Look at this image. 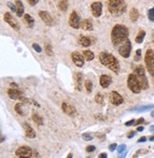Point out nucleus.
I'll return each instance as SVG.
<instances>
[{
  "mask_svg": "<svg viewBox=\"0 0 154 158\" xmlns=\"http://www.w3.org/2000/svg\"><path fill=\"white\" fill-rule=\"evenodd\" d=\"M110 39L114 47H119L123 42L128 39V30L126 26L117 24L115 25L110 33Z\"/></svg>",
  "mask_w": 154,
  "mask_h": 158,
  "instance_id": "obj_1",
  "label": "nucleus"
},
{
  "mask_svg": "<svg viewBox=\"0 0 154 158\" xmlns=\"http://www.w3.org/2000/svg\"><path fill=\"white\" fill-rule=\"evenodd\" d=\"M99 60L103 65L106 66L108 69H109L110 71H112L116 73H119L120 65H119L118 60L116 59V57L114 55L108 54V52L102 51L99 55Z\"/></svg>",
  "mask_w": 154,
  "mask_h": 158,
  "instance_id": "obj_2",
  "label": "nucleus"
},
{
  "mask_svg": "<svg viewBox=\"0 0 154 158\" xmlns=\"http://www.w3.org/2000/svg\"><path fill=\"white\" fill-rule=\"evenodd\" d=\"M108 12L114 16H121L127 11V4L124 0H108Z\"/></svg>",
  "mask_w": 154,
  "mask_h": 158,
  "instance_id": "obj_3",
  "label": "nucleus"
},
{
  "mask_svg": "<svg viewBox=\"0 0 154 158\" xmlns=\"http://www.w3.org/2000/svg\"><path fill=\"white\" fill-rule=\"evenodd\" d=\"M134 74L136 75L137 79L141 85L142 90H147L148 88V81L147 79V76H145V72L143 66H138L134 71Z\"/></svg>",
  "mask_w": 154,
  "mask_h": 158,
  "instance_id": "obj_4",
  "label": "nucleus"
},
{
  "mask_svg": "<svg viewBox=\"0 0 154 158\" xmlns=\"http://www.w3.org/2000/svg\"><path fill=\"white\" fill-rule=\"evenodd\" d=\"M145 63L149 74L154 76V52L151 49H148L147 52H145Z\"/></svg>",
  "mask_w": 154,
  "mask_h": 158,
  "instance_id": "obj_5",
  "label": "nucleus"
},
{
  "mask_svg": "<svg viewBox=\"0 0 154 158\" xmlns=\"http://www.w3.org/2000/svg\"><path fill=\"white\" fill-rule=\"evenodd\" d=\"M127 86L133 93H139L142 91L141 85L134 73H130L127 78Z\"/></svg>",
  "mask_w": 154,
  "mask_h": 158,
  "instance_id": "obj_6",
  "label": "nucleus"
},
{
  "mask_svg": "<svg viewBox=\"0 0 154 158\" xmlns=\"http://www.w3.org/2000/svg\"><path fill=\"white\" fill-rule=\"evenodd\" d=\"M131 42L130 39H127L125 42H123L121 45L118 47V52L119 55L123 56L124 58H128L131 52Z\"/></svg>",
  "mask_w": 154,
  "mask_h": 158,
  "instance_id": "obj_7",
  "label": "nucleus"
},
{
  "mask_svg": "<svg viewBox=\"0 0 154 158\" xmlns=\"http://www.w3.org/2000/svg\"><path fill=\"white\" fill-rule=\"evenodd\" d=\"M15 154L18 158H31L32 156V151L31 149L28 146L20 147L16 150Z\"/></svg>",
  "mask_w": 154,
  "mask_h": 158,
  "instance_id": "obj_8",
  "label": "nucleus"
},
{
  "mask_svg": "<svg viewBox=\"0 0 154 158\" xmlns=\"http://www.w3.org/2000/svg\"><path fill=\"white\" fill-rule=\"evenodd\" d=\"M68 24L73 29H79L80 28V24H81V17L79 14L77 13L76 11H73L71 15H70V19H68Z\"/></svg>",
  "mask_w": 154,
  "mask_h": 158,
  "instance_id": "obj_9",
  "label": "nucleus"
},
{
  "mask_svg": "<svg viewBox=\"0 0 154 158\" xmlns=\"http://www.w3.org/2000/svg\"><path fill=\"white\" fill-rule=\"evenodd\" d=\"M108 100L114 106H119V105H121L124 102L122 95L119 94L117 92H110L108 94Z\"/></svg>",
  "mask_w": 154,
  "mask_h": 158,
  "instance_id": "obj_10",
  "label": "nucleus"
},
{
  "mask_svg": "<svg viewBox=\"0 0 154 158\" xmlns=\"http://www.w3.org/2000/svg\"><path fill=\"white\" fill-rule=\"evenodd\" d=\"M4 21L7 22L9 25H10L13 30H15V31H19L20 28H19L18 23H17V21L13 18V17L12 16V14H11L10 13H6L4 14Z\"/></svg>",
  "mask_w": 154,
  "mask_h": 158,
  "instance_id": "obj_11",
  "label": "nucleus"
},
{
  "mask_svg": "<svg viewBox=\"0 0 154 158\" xmlns=\"http://www.w3.org/2000/svg\"><path fill=\"white\" fill-rule=\"evenodd\" d=\"M102 8H103V4L101 2H93L90 6V10H91V13L94 17H100L102 14Z\"/></svg>",
  "mask_w": 154,
  "mask_h": 158,
  "instance_id": "obj_12",
  "label": "nucleus"
},
{
  "mask_svg": "<svg viewBox=\"0 0 154 158\" xmlns=\"http://www.w3.org/2000/svg\"><path fill=\"white\" fill-rule=\"evenodd\" d=\"M72 59L73 61V63L77 66V67H82L84 65V61L85 58L83 56V55H81L78 51H73L72 54Z\"/></svg>",
  "mask_w": 154,
  "mask_h": 158,
  "instance_id": "obj_13",
  "label": "nucleus"
},
{
  "mask_svg": "<svg viewBox=\"0 0 154 158\" xmlns=\"http://www.w3.org/2000/svg\"><path fill=\"white\" fill-rule=\"evenodd\" d=\"M39 16L40 18L42 19V21L44 22L45 24H47L48 26H51L53 24V17L50 16V14L46 12V11H40L39 12Z\"/></svg>",
  "mask_w": 154,
  "mask_h": 158,
  "instance_id": "obj_14",
  "label": "nucleus"
},
{
  "mask_svg": "<svg viewBox=\"0 0 154 158\" xmlns=\"http://www.w3.org/2000/svg\"><path fill=\"white\" fill-rule=\"evenodd\" d=\"M23 128L25 130L26 136L29 138H35V136H36L35 130L31 127V125H29L28 123H23Z\"/></svg>",
  "mask_w": 154,
  "mask_h": 158,
  "instance_id": "obj_15",
  "label": "nucleus"
},
{
  "mask_svg": "<svg viewBox=\"0 0 154 158\" xmlns=\"http://www.w3.org/2000/svg\"><path fill=\"white\" fill-rule=\"evenodd\" d=\"M74 82L77 91L82 90V82H83V74L81 73H76L74 74Z\"/></svg>",
  "mask_w": 154,
  "mask_h": 158,
  "instance_id": "obj_16",
  "label": "nucleus"
},
{
  "mask_svg": "<svg viewBox=\"0 0 154 158\" xmlns=\"http://www.w3.org/2000/svg\"><path fill=\"white\" fill-rule=\"evenodd\" d=\"M80 28L84 31H92L93 30V25L90 19H84L81 21Z\"/></svg>",
  "mask_w": 154,
  "mask_h": 158,
  "instance_id": "obj_17",
  "label": "nucleus"
},
{
  "mask_svg": "<svg viewBox=\"0 0 154 158\" xmlns=\"http://www.w3.org/2000/svg\"><path fill=\"white\" fill-rule=\"evenodd\" d=\"M111 84V78L107 75V74H103L100 77V85L103 88H108Z\"/></svg>",
  "mask_w": 154,
  "mask_h": 158,
  "instance_id": "obj_18",
  "label": "nucleus"
},
{
  "mask_svg": "<svg viewBox=\"0 0 154 158\" xmlns=\"http://www.w3.org/2000/svg\"><path fill=\"white\" fill-rule=\"evenodd\" d=\"M62 110L65 113H67V115H73L75 113V109L66 102H64L62 104Z\"/></svg>",
  "mask_w": 154,
  "mask_h": 158,
  "instance_id": "obj_19",
  "label": "nucleus"
},
{
  "mask_svg": "<svg viewBox=\"0 0 154 158\" xmlns=\"http://www.w3.org/2000/svg\"><path fill=\"white\" fill-rule=\"evenodd\" d=\"M139 16H140L139 12L136 8H132L130 11V18L131 22H136L137 20H138Z\"/></svg>",
  "mask_w": 154,
  "mask_h": 158,
  "instance_id": "obj_20",
  "label": "nucleus"
},
{
  "mask_svg": "<svg viewBox=\"0 0 154 158\" xmlns=\"http://www.w3.org/2000/svg\"><path fill=\"white\" fill-rule=\"evenodd\" d=\"M15 5H16V8H17V12H16V15L18 17H21L24 13V5L23 3L20 1V0H16L15 1Z\"/></svg>",
  "mask_w": 154,
  "mask_h": 158,
  "instance_id": "obj_21",
  "label": "nucleus"
},
{
  "mask_svg": "<svg viewBox=\"0 0 154 158\" xmlns=\"http://www.w3.org/2000/svg\"><path fill=\"white\" fill-rule=\"evenodd\" d=\"M24 21L25 23L27 24L29 26V28H33V26H34V18L29 13H26L24 15Z\"/></svg>",
  "mask_w": 154,
  "mask_h": 158,
  "instance_id": "obj_22",
  "label": "nucleus"
},
{
  "mask_svg": "<svg viewBox=\"0 0 154 158\" xmlns=\"http://www.w3.org/2000/svg\"><path fill=\"white\" fill-rule=\"evenodd\" d=\"M31 118L33 120L34 123H36V124L38 126H42L43 124H44V120H43V117H41L38 113L36 112H33L32 115H31Z\"/></svg>",
  "mask_w": 154,
  "mask_h": 158,
  "instance_id": "obj_23",
  "label": "nucleus"
},
{
  "mask_svg": "<svg viewBox=\"0 0 154 158\" xmlns=\"http://www.w3.org/2000/svg\"><path fill=\"white\" fill-rule=\"evenodd\" d=\"M79 43L83 47H90L91 45V41L90 37L87 36H80L79 38Z\"/></svg>",
  "mask_w": 154,
  "mask_h": 158,
  "instance_id": "obj_24",
  "label": "nucleus"
},
{
  "mask_svg": "<svg viewBox=\"0 0 154 158\" xmlns=\"http://www.w3.org/2000/svg\"><path fill=\"white\" fill-rule=\"evenodd\" d=\"M83 56H84L85 60H87V61H91L94 59V54L91 51H84Z\"/></svg>",
  "mask_w": 154,
  "mask_h": 158,
  "instance_id": "obj_25",
  "label": "nucleus"
},
{
  "mask_svg": "<svg viewBox=\"0 0 154 158\" xmlns=\"http://www.w3.org/2000/svg\"><path fill=\"white\" fill-rule=\"evenodd\" d=\"M145 36V32L144 30H140L138 34H137V36L135 38V41L136 43H138V44H141L143 41H144V38Z\"/></svg>",
  "mask_w": 154,
  "mask_h": 158,
  "instance_id": "obj_26",
  "label": "nucleus"
},
{
  "mask_svg": "<svg viewBox=\"0 0 154 158\" xmlns=\"http://www.w3.org/2000/svg\"><path fill=\"white\" fill-rule=\"evenodd\" d=\"M68 0H61V1L58 3V8L62 12H66L68 10Z\"/></svg>",
  "mask_w": 154,
  "mask_h": 158,
  "instance_id": "obj_27",
  "label": "nucleus"
},
{
  "mask_svg": "<svg viewBox=\"0 0 154 158\" xmlns=\"http://www.w3.org/2000/svg\"><path fill=\"white\" fill-rule=\"evenodd\" d=\"M14 110L15 111L18 113V115L24 116L25 115V112H24V110H23V104L22 103H17L14 107Z\"/></svg>",
  "mask_w": 154,
  "mask_h": 158,
  "instance_id": "obj_28",
  "label": "nucleus"
},
{
  "mask_svg": "<svg viewBox=\"0 0 154 158\" xmlns=\"http://www.w3.org/2000/svg\"><path fill=\"white\" fill-rule=\"evenodd\" d=\"M45 52L49 55V56H53V48L50 45V44H45Z\"/></svg>",
  "mask_w": 154,
  "mask_h": 158,
  "instance_id": "obj_29",
  "label": "nucleus"
},
{
  "mask_svg": "<svg viewBox=\"0 0 154 158\" xmlns=\"http://www.w3.org/2000/svg\"><path fill=\"white\" fill-rule=\"evenodd\" d=\"M85 87H86V90H87L88 92L90 93L92 92V87H93V85H92V82L90 80H87V81L85 82Z\"/></svg>",
  "mask_w": 154,
  "mask_h": 158,
  "instance_id": "obj_30",
  "label": "nucleus"
},
{
  "mask_svg": "<svg viewBox=\"0 0 154 158\" xmlns=\"http://www.w3.org/2000/svg\"><path fill=\"white\" fill-rule=\"evenodd\" d=\"M95 101H96V103H98L100 105L104 104V96H103L101 93H97L95 95Z\"/></svg>",
  "mask_w": 154,
  "mask_h": 158,
  "instance_id": "obj_31",
  "label": "nucleus"
},
{
  "mask_svg": "<svg viewBox=\"0 0 154 158\" xmlns=\"http://www.w3.org/2000/svg\"><path fill=\"white\" fill-rule=\"evenodd\" d=\"M82 138H83V140H85V141H91L93 139V136L89 133H85L82 134Z\"/></svg>",
  "mask_w": 154,
  "mask_h": 158,
  "instance_id": "obj_32",
  "label": "nucleus"
},
{
  "mask_svg": "<svg viewBox=\"0 0 154 158\" xmlns=\"http://www.w3.org/2000/svg\"><path fill=\"white\" fill-rule=\"evenodd\" d=\"M148 17L150 21L154 22V8H151L148 11Z\"/></svg>",
  "mask_w": 154,
  "mask_h": 158,
  "instance_id": "obj_33",
  "label": "nucleus"
},
{
  "mask_svg": "<svg viewBox=\"0 0 154 158\" xmlns=\"http://www.w3.org/2000/svg\"><path fill=\"white\" fill-rule=\"evenodd\" d=\"M141 56H142V51H141V49H138V50L136 51L135 57H134V61H136V62H138V61H140Z\"/></svg>",
  "mask_w": 154,
  "mask_h": 158,
  "instance_id": "obj_34",
  "label": "nucleus"
},
{
  "mask_svg": "<svg viewBox=\"0 0 154 158\" xmlns=\"http://www.w3.org/2000/svg\"><path fill=\"white\" fill-rule=\"evenodd\" d=\"M126 145L125 144H122V145H120L119 147H117V151H118V154H121L123 153L125 151H126Z\"/></svg>",
  "mask_w": 154,
  "mask_h": 158,
  "instance_id": "obj_35",
  "label": "nucleus"
},
{
  "mask_svg": "<svg viewBox=\"0 0 154 158\" xmlns=\"http://www.w3.org/2000/svg\"><path fill=\"white\" fill-rule=\"evenodd\" d=\"M154 108V105H148V106H143V107H140L138 111H147V110H149V109H153Z\"/></svg>",
  "mask_w": 154,
  "mask_h": 158,
  "instance_id": "obj_36",
  "label": "nucleus"
},
{
  "mask_svg": "<svg viewBox=\"0 0 154 158\" xmlns=\"http://www.w3.org/2000/svg\"><path fill=\"white\" fill-rule=\"evenodd\" d=\"M7 5H8V7L11 9V10L13 11V12H17V8H16V5H14V4H13L12 2H8L7 3Z\"/></svg>",
  "mask_w": 154,
  "mask_h": 158,
  "instance_id": "obj_37",
  "label": "nucleus"
},
{
  "mask_svg": "<svg viewBox=\"0 0 154 158\" xmlns=\"http://www.w3.org/2000/svg\"><path fill=\"white\" fill-rule=\"evenodd\" d=\"M32 48H33V50H34V51H37V52H41V51H42L41 47L38 45V44H36V43H33V44H32Z\"/></svg>",
  "mask_w": 154,
  "mask_h": 158,
  "instance_id": "obj_38",
  "label": "nucleus"
},
{
  "mask_svg": "<svg viewBox=\"0 0 154 158\" xmlns=\"http://www.w3.org/2000/svg\"><path fill=\"white\" fill-rule=\"evenodd\" d=\"M108 149H109L110 152H114V151L116 150V149H117V144H116V143H113V144L109 145Z\"/></svg>",
  "mask_w": 154,
  "mask_h": 158,
  "instance_id": "obj_39",
  "label": "nucleus"
},
{
  "mask_svg": "<svg viewBox=\"0 0 154 158\" xmlns=\"http://www.w3.org/2000/svg\"><path fill=\"white\" fill-rule=\"evenodd\" d=\"M86 151H87L88 152H94V151H95V147H94V146H88L87 147V149H86Z\"/></svg>",
  "mask_w": 154,
  "mask_h": 158,
  "instance_id": "obj_40",
  "label": "nucleus"
},
{
  "mask_svg": "<svg viewBox=\"0 0 154 158\" xmlns=\"http://www.w3.org/2000/svg\"><path fill=\"white\" fill-rule=\"evenodd\" d=\"M27 1L31 6H34L39 2V0H27Z\"/></svg>",
  "mask_w": 154,
  "mask_h": 158,
  "instance_id": "obj_41",
  "label": "nucleus"
},
{
  "mask_svg": "<svg viewBox=\"0 0 154 158\" xmlns=\"http://www.w3.org/2000/svg\"><path fill=\"white\" fill-rule=\"evenodd\" d=\"M135 124V120L134 119H131V120H130V121H127V122H126L125 123V125L126 126H132V125H134Z\"/></svg>",
  "mask_w": 154,
  "mask_h": 158,
  "instance_id": "obj_42",
  "label": "nucleus"
},
{
  "mask_svg": "<svg viewBox=\"0 0 154 158\" xmlns=\"http://www.w3.org/2000/svg\"><path fill=\"white\" fill-rule=\"evenodd\" d=\"M144 123V118H139L137 121H135V126H138V125H141V124H143Z\"/></svg>",
  "mask_w": 154,
  "mask_h": 158,
  "instance_id": "obj_43",
  "label": "nucleus"
},
{
  "mask_svg": "<svg viewBox=\"0 0 154 158\" xmlns=\"http://www.w3.org/2000/svg\"><path fill=\"white\" fill-rule=\"evenodd\" d=\"M98 158H108V154L106 152H102L98 155Z\"/></svg>",
  "mask_w": 154,
  "mask_h": 158,
  "instance_id": "obj_44",
  "label": "nucleus"
},
{
  "mask_svg": "<svg viewBox=\"0 0 154 158\" xmlns=\"http://www.w3.org/2000/svg\"><path fill=\"white\" fill-rule=\"evenodd\" d=\"M135 134H136L135 131H130V134H127V138H132Z\"/></svg>",
  "mask_w": 154,
  "mask_h": 158,
  "instance_id": "obj_45",
  "label": "nucleus"
},
{
  "mask_svg": "<svg viewBox=\"0 0 154 158\" xmlns=\"http://www.w3.org/2000/svg\"><path fill=\"white\" fill-rule=\"evenodd\" d=\"M145 141H147V137H145V136H143V137L139 138L138 143H142V142H145Z\"/></svg>",
  "mask_w": 154,
  "mask_h": 158,
  "instance_id": "obj_46",
  "label": "nucleus"
},
{
  "mask_svg": "<svg viewBox=\"0 0 154 158\" xmlns=\"http://www.w3.org/2000/svg\"><path fill=\"white\" fill-rule=\"evenodd\" d=\"M127 154V151H125V152H124L123 153H121V154H120L119 158H126Z\"/></svg>",
  "mask_w": 154,
  "mask_h": 158,
  "instance_id": "obj_47",
  "label": "nucleus"
},
{
  "mask_svg": "<svg viewBox=\"0 0 154 158\" xmlns=\"http://www.w3.org/2000/svg\"><path fill=\"white\" fill-rule=\"evenodd\" d=\"M95 118H96V119H99V120H104V119H105L104 117H103V115H95Z\"/></svg>",
  "mask_w": 154,
  "mask_h": 158,
  "instance_id": "obj_48",
  "label": "nucleus"
},
{
  "mask_svg": "<svg viewBox=\"0 0 154 158\" xmlns=\"http://www.w3.org/2000/svg\"><path fill=\"white\" fill-rule=\"evenodd\" d=\"M11 87L13 88V89H18V86H17L15 83H12V84H11Z\"/></svg>",
  "mask_w": 154,
  "mask_h": 158,
  "instance_id": "obj_49",
  "label": "nucleus"
},
{
  "mask_svg": "<svg viewBox=\"0 0 154 158\" xmlns=\"http://www.w3.org/2000/svg\"><path fill=\"white\" fill-rule=\"evenodd\" d=\"M96 136H97V137H99L100 139H105V135H104V134H96Z\"/></svg>",
  "mask_w": 154,
  "mask_h": 158,
  "instance_id": "obj_50",
  "label": "nucleus"
},
{
  "mask_svg": "<svg viewBox=\"0 0 154 158\" xmlns=\"http://www.w3.org/2000/svg\"><path fill=\"white\" fill-rule=\"evenodd\" d=\"M137 130H138V131H143L144 130V127H142V126L138 127V128H137Z\"/></svg>",
  "mask_w": 154,
  "mask_h": 158,
  "instance_id": "obj_51",
  "label": "nucleus"
},
{
  "mask_svg": "<svg viewBox=\"0 0 154 158\" xmlns=\"http://www.w3.org/2000/svg\"><path fill=\"white\" fill-rule=\"evenodd\" d=\"M149 130H150L151 131H154V126H151V127H149Z\"/></svg>",
  "mask_w": 154,
  "mask_h": 158,
  "instance_id": "obj_52",
  "label": "nucleus"
},
{
  "mask_svg": "<svg viewBox=\"0 0 154 158\" xmlns=\"http://www.w3.org/2000/svg\"><path fill=\"white\" fill-rule=\"evenodd\" d=\"M67 158H72V153H68V155Z\"/></svg>",
  "mask_w": 154,
  "mask_h": 158,
  "instance_id": "obj_53",
  "label": "nucleus"
},
{
  "mask_svg": "<svg viewBox=\"0 0 154 158\" xmlns=\"http://www.w3.org/2000/svg\"><path fill=\"white\" fill-rule=\"evenodd\" d=\"M149 140H150V141H154V135H153V136H151V137L149 138Z\"/></svg>",
  "mask_w": 154,
  "mask_h": 158,
  "instance_id": "obj_54",
  "label": "nucleus"
},
{
  "mask_svg": "<svg viewBox=\"0 0 154 158\" xmlns=\"http://www.w3.org/2000/svg\"><path fill=\"white\" fill-rule=\"evenodd\" d=\"M151 116H152V117H154V111H151Z\"/></svg>",
  "mask_w": 154,
  "mask_h": 158,
  "instance_id": "obj_55",
  "label": "nucleus"
},
{
  "mask_svg": "<svg viewBox=\"0 0 154 158\" xmlns=\"http://www.w3.org/2000/svg\"><path fill=\"white\" fill-rule=\"evenodd\" d=\"M152 38H153V43H154V32H153V34H152Z\"/></svg>",
  "mask_w": 154,
  "mask_h": 158,
  "instance_id": "obj_56",
  "label": "nucleus"
},
{
  "mask_svg": "<svg viewBox=\"0 0 154 158\" xmlns=\"http://www.w3.org/2000/svg\"><path fill=\"white\" fill-rule=\"evenodd\" d=\"M87 158H93L92 156H90V157H87Z\"/></svg>",
  "mask_w": 154,
  "mask_h": 158,
  "instance_id": "obj_57",
  "label": "nucleus"
}]
</instances>
